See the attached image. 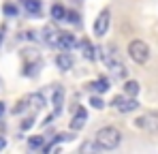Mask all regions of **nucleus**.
Masks as SVG:
<instances>
[{"label": "nucleus", "instance_id": "1", "mask_svg": "<svg viewBox=\"0 0 158 154\" xmlns=\"http://www.w3.org/2000/svg\"><path fill=\"white\" fill-rule=\"evenodd\" d=\"M122 141V133L115 126H105L101 128L94 137V143H96V150H115Z\"/></svg>", "mask_w": 158, "mask_h": 154}, {"label": "nucleus", "instance_id": "2", "mask_svg": "<svg viewBox=\"0 0 158 154\" xmlns=\"http://www.w3.org/2000/svg\"><path fill=\"white\" fill-rule=\"evenodd\" d=\"M103 62H105V66L113 73V75L126 77V66L122 64V60H120L115 47H107V49H103Z\"/></svg>", "mask_w": 158, "mask_h": 154}, {"label": "nucleus", "instance_id": "3", "mask_svg": "<svg viewBox=\"0 0 158 154\" xmlns=\"http://www.w3.org/2000/svg\"><path fill=\"white\" fill-rule=\"evenodd\" d=\"M128 56L137 64H145L150 60V45L145 41H141V39H132L128 43Z\"/></svg>", "mask_w": 158, "mask_h": 154}, {"label": "nucleus", "instance_id": "4", "mask_svg": "<svg viewBox=\"0 0 158 154\" xmlns=\"http://www.w3.org/2000/svg\"><path fill=\"white\" fill-rule=\"evenodd\" d=\"M132 124L145 133H158V111H145L143 116L135 118Z\"/></svg>", "mask_w": 158, "mask_h": 154}, {"label": "nucleus", "instance_id": "5", "mask_svg": "<svg viewBox=\"0 0 158 154\" xmlns=\"http://www.w3.org/2000/svg\"><path fill=\"white\" fill-rule=\"evenodd\" d=\"M111 105L118 109V111H122V113H128V111H135L137 107H139V103H137V99L135 96H131V99H122V96H115L113 101H111Z\"/></svg>", "mask_w": 158, "mask_h": 154}, {"label": "nucleus", "instance_id": "6", "mask_svg": "<svg viewBox=\"0 0 158 154\" xmlns=\"http://www.w3.org/2000/svg\"><path fill=\"white\" fill-rule=\"evenodd\" d=\"M109 11H101L98 13V17H96V22H94V34L96 36H105L107 34V30H109Z\"/></svg>", "mask_w": 158, "mask_h": 154}, {"label": "nucleus", "instance_id": "7", "mask_svg": "<svg viewBox=\"0 0 158 154\" xmlns=\"http://www.w3.org/2000/svg\"><path fill=\"white\" fill-rule=\"evenodd\" d=\"M52 103H53V116H58L60 109H62V103H64V88L62 86H53Z\"/></svg>", "mask_w": 158, "mask_h": 154}, {"label": "nucleus", "instance_id": "8", "mask_svg": "<svg viewBox=\"0 0 158 154\" xmlns=\"http://www.w3.org/2000/svg\"><path fill=\"white\" fill-rule=\"evenodd\" d=\"M56 64H58L60 71H69V69L73 66V56H71L66 49H62L58 56H56Z\"/></svg>", "mask_w": 158, "mask_h": 154}, {"label": "nucleus", "instance_id": "9", "mask_svg": "<svg viewBox=\"0 0 158 154\" xmlns=\"http://www.w3.org/2000/svg\"><path fill=\"white\" fill-rule=\"evenodd\" d=\"M85 120H88V111H85V107H77V111H75V116H73V122H71V128H73V130L83 128Z\"/></svg>", "mask_w": 158, "mask_h": 154}, {"label": "nucleus", "instance_id": "10", "mask_svg": "<svg viewBox=\"0 0 158 154\" xmlns=\"http://www.w3.org/2000/svg\"><path fill=\"white\" fill-rule=\"evenodd\" d=\"M58 49H73L75 47V36L73 34H69V32H60V39H58V45H56Z\"/></svg>", "mask_w": 158, "mask_h": 154}, {"label": "nucleus", "instance_id": "11", "mask_svg": "<svg viewBox=\"0 0 158 154\" xmlns=\"http://www.w3.org/2000/svg\"><path fill=\"white\" fill-rule=\"evenodd\" d=\"M43 34H45V43L47 45H58V39H60V30H56L53 26H47L45 30H43Z\"/></svg>", "mask_w": 158, "mask_h": 154}, {"label": "nucleus", "instance_id": "12", "mask_svg": "<svg viewBox=\"0 0 158 154\" xmlns=\"http://www.w3.org/2000/svg\"><path fill=\"white\" fill-rule=\"evenodd\" d=\"M24 6H26V11L30 13V15H39L41 9H43L41 0H24Z\"/></svg>", "mask_w": 158, "mask_h": 154}, {"label": "nucleus", "instance_id": "13", "mask_svg": "<svg viewBox=\"0 0 158 154\" xmlns=\"http://www.w3.org/2000/svg\"><path fill=\"white\" fill-rule=\"evenodd\" d=\"M28 148H30V150H43V148H45V137H43V135L30 137V139H28Z\"/></svg>", "mask_w": 158, "mask_h": 154}, {"label": "nucleus", "instance_id": "14", "mask_svg": "<svg viewBox=\"0 0 158 154\" xmlns=\"http://www.w3.org/2000/svg\"><path fill=\"white\" fill-rule=\"evenodd\" d=\"M88 86H90V88H92L94 92H98V94H101V92H107V90H109V81H107L105 77L96 79V81H92V83H88Z\"/></svg>", "mask_w": 158, "mask_h": 154}, {"label": "nucleus", "instance_id": "15", "mask_svg": "<svg viewBox=\"0 0 158 154\" xmlns=\"http://www.w3.org/2000/svg\"><path fill=\"white\" fill-rule=\"evenodd\" d=\"M139 90H141L139 81H132V79H128V81L124 83V92H126L128 96H137V94H139Z\"/></svg>", "mask_w": 158, "mask_h": 154}, {"label": "nucleus", "instance_id": "16", "mask_svg": "<svg viewBox=\"0 0 158 154\" xmlns=\"http://www.w3.org/2000/svg\"><path fill=\"white\" fill-rule=\"evenodd\" d=\"M52 17L56 19V22L66 19V9H64L62 4H53V6H52Z\"/></svg>", "mask_w": 158, "mask_h": 154}, {"label": "nucleus", "instance_id": "17", "mask_svg": "<svg viewBox=\"0 0 158 154\" xmlns=\"http://www.w3.org/2000/svg\"><path fill=\"white\" fill-rule=\"evenodd\" d=\"M81 47H83V56L88 60H94V47H92L90 41H81Z\"/></svg>", "mask_w": 158, "mask_h": 154}, {"label": "nucleus", "instance_id": "18", "mask_svg": "<svg viewBox=\"0 0 158 154\" xmlns=\"http://www.w3.org/2000/svg\"><path fill=\"white\" fill-rule=\"evenodd\" d=\"M90 105H92L94 109H103V105H105V103L101 101L98 96H92V99H90Z\"/></svg>", "mask_w": 158, "mask_h": 154}, {"label": "nucleus", "instance_id": "19", "mask_svg": "<svg viewBox=\"0 0 158 154\" xmlns=\"http://www.w3.org/2000/svg\"><path fill=\"white\" fill-rule=\"evenodd\" d=\"M4 13H6V15H15V13H17V9H15L13 4H4Z\"/></svg>", "mask_w": 158, "mask_h": 154}, {"label": "nucleus", "instance_id": "20", "mask_svg": "<svg viewBox=\"0 0 158 154\" xmlns=\"http://www.w3.org/2000/svg\"><path fill=\"white\" fill-rule=\"evenodd\" d=\"M66 19H69V22H75V24L79 22V19H77V13H66Z\"/></svg>", "mask_w": 158, "mask_h": 154}, {"label": "nucleus", "instance_id": "21", "mask_svg": "<svg viewBox=\"0 0 158 154\" xmlns=\"http://www.w3.org/2000/svg\"><path fill=\"white\" fill-rule=\"evenodd\" d=\"M22 126H24V128H30V126H32V118H28V120L24 122V124H22Z\"/></svg>", "mask_w": 158, "mask_h": 154}, {"label": "nucleus", "instance_id": "22", "mask_svg": "<svg viewBox=\"0 0 158 154\" xmlns=\"http://www.w3.org/2000/svg\"><path fill=\"white\" fill-rule=\"evenodd\" d=\"M4 148H6V139H4V137H0V150H4Z\"/></svg>", "mask_w": 158, "mask_h": 154}, {"label": "nucleus", "instance_id": "23", "mask_svg": "<svg viewBox=\"0 0 158 154\" xmlns=\"http://www.w3.org/2000/svg\"><path fill=\"white\" fill-rule=\"evenodd\" d=\"M2 113H4V103L0 101V116H2Z\"/></svg>", "mask_w": 158, "mask_h": 154}, {"label": "nucleus", "instance_id": "24", "mask_svg": "<svg viewBox=\"0 0 158 154\" xmlns=\"http://www.w3.org/2000/svg\"><path fill=\"white\" fill-rule=\"evenodd\" d=\"M0 43H2V34H0Z\"/></svg>", "mask_w": 158, "mask_h": 154}]
</instances>
